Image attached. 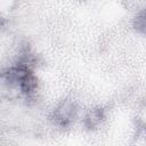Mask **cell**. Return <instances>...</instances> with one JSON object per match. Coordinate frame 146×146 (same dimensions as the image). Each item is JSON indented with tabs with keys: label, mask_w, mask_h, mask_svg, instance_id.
<instances>
[{
	"label": "cell",
	"mask_w": 146,
	"mask_h": 146,
	"mask_svg": "<svg viewBox=\"0 0 146 146\" xmlns=\"http://www.w3.org/2000/svg\"><path fill=\"white\" fill-rule=\"evenodd\" d=\"M75 115H76L75 103L71 99H66V100H63L56 107V110L52 113V119L58 125L66 127L72 123Z\"/></svg>",
	"instance_id": "cell-1"
},
{
	"label": "cell",
	"mask_w": 146,
	"mask_h": 146,
	"mask_svg": "<svg viewBox=\"0 0 146 146\" xmlns=\"http://www.w3.org/2000/svg\"><path fill=\"white\" fill-rule=\"evenodd\" d=\"M105 119V113L104 110L100 107L94 108L91 110L84 117V125L88 129H95L96 127H98L102 121Z\"/></svg>",
	"instance_id": "cell-2"
},
{
	"label": "cell",
	"mask_w": 146,
	"mask_h": 146,
	"mask_svg": "<svg viewBox=\"0 0 146 146\" xmlns=\"http://www.w3.org/2000/svg\"><path fill=\"white\" fill-rule=\"evenodd\" d=\"M133 27L143 34H146V7L141 9L133 19Z\"/></svg>",
	"instance_id": "cell-3"
}]
</instances>
